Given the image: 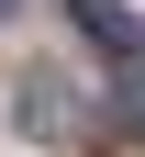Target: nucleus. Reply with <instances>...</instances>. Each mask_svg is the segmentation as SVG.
Here are the masks:
<instances>
[{"mask_svg": "<svg viewBox=\"0 0 145 157\" xmlns=\"http://www.w3.org/2000/svg\"><path fill=\"white\" fill-rule=\"evenodd\" d=\"M78 34H89V45H112V56H145V45H134V11H123V0H78Z\"/></svg>", "mask_w": 145, "mask_h": 157, "instance_id": "nucleus-1", "label": "nucleus"}, {"mask_svg": "<svg viewBox=\"0 0 145 157\" xmlns=\"http://www.w3.org/2000/svg\"><path fill=\"white\" fill-rule=\"evenodd\" d=\"M112 135H145V56H123L112 78Z\"/></svg>", "mask_w": 145, "mask_h": 157, "instance_id": "nucleus-2", "label": "nucleus"}, {"mask_svg": "<svg viewBox=\"0 0 145 157\" xmlns=\"http://www.w3.org/2000/svg\"><path fill=\"white\" fill-rule=\"evenodd\" d=\"M0 11H11V0H0Z\"/></svg>", "mask_w": 145, "mask_h": 157, "instance_id": "nucleus-3", "label": "nucleus"}]
</instances>
